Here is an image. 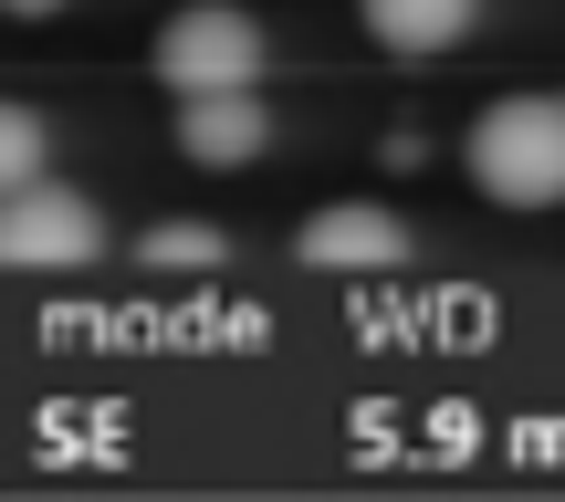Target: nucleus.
<instances>
[{
    "mask_svg": "<svg viewBox=\"0 0 565 502\" xmlns=\"http://www.w3.org/2000/svg\"><path fill=\"white\" fill-rule=\"evenodd\" d=\"M42 158H53V126H42L21 95H0V200H11V189H32Z\"/></svg>",
    "mask_w": 565,
    "mask_h": 502,
    "instance_id": "8",
    "label": "nucleus"
},
{
    "mask_svg": "<svg viewBox=\"0 0 565 502\" xmlns=\"http://www.w3.org/2000/svg\"><path fill=\"white\" fill-rule=\"evenodd\" d=\"M263 21L231 11V0H189V11L158 21V42H147V63H158L168 95H210V84H263Z\"/></svg>",
    "mask_w": 565,
    "mask_h": 502,
    "instance_id": "2",
    "label": "nucleus"
},
{
    "mask_svg": "<svg viewBox=\"0 0 565 502\" xmlns=\"http://www.w3.org/2000/svg\"><path fill=\"white\" fill-rule=\"evenodd\" d=\"M356 21H366V42H377V53H398V63H440L450 42L482 21V0H356Z\"/></svg>",
    "mask_w": 565,
    "mask_h": 502,
    "instance_id": "6",
    "label": "nucleus"
},
{
    "mask_svg": "<svg viewBox=\"0 0 565 502\" xmlns=\"http://www.w3.org/2000/svg\"><path fill=\"white\" fill-rule=\"evenodd\" d=\"M303 261H315V273H398L408 261V221L377 210V200H335V210L303 221Z\"/></svg>",
    "mask_w": 565,
    "mask_h": 502,
    "instance_id": "5",
    "label": "nucleus"
},
{
    "mask_svg": "<svg viewBox=\"0 0 565 502\" xmlns=\"http://www.w3.org/2000/svg\"><path fill=\"white\" fill-rule=\"evenodd\" d=\"M0 11H11V21H53L63 0H0Z\"/></svg>",
    "mask_w": 565,
    "mask_h": 502,
    "instance_id": "9",
    "label": "nucleus"
},
{
    "mask_svg": "<svg viewBox=\"0 0 565 502\" xmlns=\"http://www.w3.org/2000/svg\"><path fill=\"white\" fill-rule=\"evenodd\" d=\"M137 261H147V273H221L231 242H221L210 221H158V231L137 242Z\"/></svg>",
    "mask_w": 565,
    "mask_h": 502,
    "instance_id": "7",
    "label": "nucleus"
},
{
    "mask_svg": "<svg viewBox=\"0 0 565 502\" xmlns=\"http://www.w3.org/2000/svg\"><path fill=\"white\" fill-rule=\"evenodd\" d=\"M471 189L503 210L565 200V95H503L471 116Z\"/></svg>",
    "mask_w": 565,
    "mask_h": 502,
    "instance_id": "1",
    "label": "nucleus"
},
{
    "mask_svg": "<svg viewBox=\"0 0 565 502\" xmlns=\"http://www.w3.org/2000/svg\"><path fill=\"white\" fill-rule=\"evenodd\" d=\"M95 252H105V221H95L84 189L32 179V189L0 200V273H84Z\"/></svg>",
    "mask_w": 565,
    "mask_h": 502,
    "instance_id": "3",
    "label": "nucleus"
},
{
    "mask_svg": "<svg viewBox=\"0 0 565 502\" xmlns=\"http://www.w3.org/2000/svg\"><path fill=\"white\" fill-rule=\"evenodd\" d=\"M273 147V105L252 84H210V95H179V158L200 168H242Z\"/></svg>",
    "mask_w": 565,
    "mask_h": 502,
    "instance_id": "4",
    "label": "nucleus"
}]
</instances>
